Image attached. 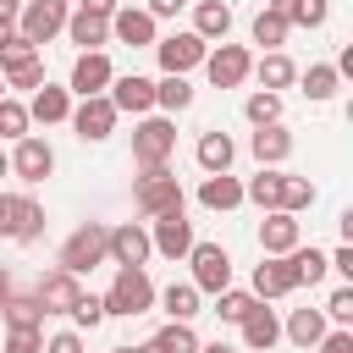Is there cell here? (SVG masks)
<instances>
[{
	"mask_svg": "<svg viewBox=\"0 0 353 353\" xmlns=\"http://www.w3.org/2000/svg\"><path fill=\"white\" fill-rule=\"evenodd\" d=\"M188 270H193L188 281H193L204 298H215L221 287H232V254H226L221 243H199V237H193V248H188Z\"/></svg>",
	"mask_w": 353,
	"mask_h": 353,
	"instance_id": "cell-6",
	"label": "cell"
},
{
	"mask_svg": "<svg viewBox=\"0 0 353 353\" xmlns=\"http://www.w3.org/2000/svg\"><path fill=\"white\" fill-rule=\"evenodd\" d=\"M28 132H33L28 105H22L17 94H6V99H0V143H17V138H28Z\"/></svg>",
	"mask_w": 353,
	"mask_h": 353,
	"instance_id": "cell-39",
	"label": "cell"
},
{
	"mask_svg": "<svg viewBox=\"0 0 353 353\" xmlns=\"http://www.w3.org/2000/svg\"><path fill=\"white\" fill-rule=\"evenodd\" d=\"M188 6H193V0H143V11H149L154 22H160V17H176V11H188Z\"/></svg>",
	"mask_w": 353,
	"mask_h": 353,
	"instance_id": "cell-50",
	"label": "cell"
},
{
	"mask_svg": "<svg viewBox=\"0 0 353 353\" xmlns=\"http://www.w3.org/2000/svg\"><path fill=\"white\" fill-rule=\"evenodd\" d=\"M0 353H44V331H6Z\"/></svg>",
	"mask_w": 353,
	"mask_h": 353,
	"instance_id": "cell-45",
	"label": "cell"
},
{
	"mask_svg": "<svg viewBox=\"0 0 353 353\" xmlns=\"http://www.w3.org/2000/svg\"><path fill=\"white\" fill-rule=\"evenodd\" d=\"M50 171H55V149H50V138H39V132L17 138V149H11V176H17L22 188H39Z\"/></svg>",
	"mask_w": 353,
	"mask_h": 353,
	"instance_id": "cell-12",
	"label": "cell"
},
{
	"mask_svg": "<svg viewBox=\"0 0 353 353\" xmlns=\"http://www.w3.org/2000/svg\"><path fill=\"white\" fill-rule=\"evenodd\" d=\"M149 243H154V254L160 259H188V248H193V221H188V210H171V215H154L149 221Z\"/></svg>",
	"mask_w": 353,
	"mask_h": 353,
	"instance_id": "cell-15",
	"label": "cell"
},
{
	"mask_svg": "<svg viewBox=\"0 0 353 353\" xmlns=\"http://www.w3.org/2000/svg\"><path fill=\"white\" fill-rule=\"evenodd\" d=\"M154 39H160V22H154L143 6L121 0V6L110 11V44H127V50H149Z\"/></svg>",
	"mask_w": 353,
	"mask_h": 353,
	"instance_id": "cell-11",
	"label": "cell"
},
{
	"mask_svg": "<svg viewBox=\"0 0 353 353\" xmlns=\"http://www.w3.org/2000/svg\"><path fill=\"white\" fill-rule=\"evenodd\" d=\"M0 237H11V193H0Z\"/></svg>",
	"mask_w": 353,
	"mask_h": 353,
	"instance_id": "cell-53",
	"label": "cell"
},
{
	"mask_svg": "<svg viewBox=\"0 0 353 353\" xmlns=\"http://www.w3.org/2000/svg\"><path fill=\"white\" fill-rule=\"evenodd\" d=\"M66 17H72V0H22V11H17V33L28 39V44H50L61 28H66Z\"/></svg>",
	"mask_w": 353,
	"mask_h": 353,
	"instance_id": "cell-7",
	"label": "cell"
},
{
	"mask_svg": "<svg viewBox=\"0 0 353 353\" xmlns=\"http://www.w3.org/2000/svg\"><path fill=\"white\" fill-rule=\"evenodd\" d=\"M248 154H254L259 165H287V154H292V132H287L281 121H265V127L248 132Z\"/></svg>",
	"mask_w": 353,
	"mask_h": 353,
	"instance_id": "cell-21",
	"label": "cell"
},
{
	"mask_svg": "<svg viewBox=\"0 0 353 353\" xmlns=\"http://www.w3.org/2000/svg\"><path fill=\"white\" fill-rule=\"evenodd\" d=\"M325 259H331V276H342V281H353V243H336V248H331Z\"/></svg>",
	"mask_w": 353,
	"mask_h": 353,
	"instance_id": "cell-49",
	"label": "cell"
},
{
	"mask_svg": "<svg viewBox=\"0 0 353 353\" xmlns=\"http://www.w3.org/2000/svg\"><path fill=\"white\" fill-rule=\"evenodd\" d=\"M77 292H83V276H72V270H39V281H33V298H39V309H44V320L50 314H66L72 303H77Z\"/></svg>",
	"mask_w": 353,
	"mask_h": 353,
	"instance_id": "cell-16",
	"label": "cell"
},
{
	"mask_svg": "<svg viewBox=\"0 0 353 353\" xmlns=\"http://www.w3.org/2000/svg\"><path fill=\"white\" fill-rule=\"evenodd\" d=\"M99 298H105V314H116V320H138V314H149V309H154L149 265H116V276H110V287H105Z\"/></svg>",
	"mask_w": 353,
	"mask_h": 353,
	"instance_id": "cell-1",
	"label": "cell"
},
{
	"mask_svg": "<svg viewBox=\"0 0 353 353\" xmlns=\"http://www.w3.org/2000/svg\"><path fill=\"white\" fill-rule=\"evenodd\" d=\"M281 165H259L248 182H243V199L248 204H259V210H281Z\"/></svg>",
	"mask_w": 353,
	"mask_h": 353,
	"instance_id": "cell-34",
	"label": "cell"
},
{
	"mask_svg": "<svg viewBox=\"0 0 353 353\" xmlns=\"http://www.w3.org/2000/svg\"><path fill=\"white\" fill-rule=\"evenodd\" d=\"M132 204H138V215H143V221H154V215L188 210V193H182V182H176V171H171V165H149V171H138V176H132Z\"/></svg>",
	"mask_w": 353,
	"mask_h": 353,
	"instance_id": "cell-2",
	"label": "cell"
},
{
	"mask_svg": "<svg viewBox=\"0 0 353 353\" xmlns=\"http://www.w3.org/2000/svg\"><path fill=\"white\" fill-rule=\"evenodd\" d=\"M248 77H259V88L281 94V88H292V83H298V61H292L287 50H265V55L254 61V72H248Z\"/></svg>",
	"mask_w": 353,
	"mask_h": 353,
	"instance_id": "cell-26",
	"label": "cell"
},
{
	"mask_svg": "<svg viewBox=\"0 0 353 353\" xmlns=\"http://www.w3.org/2000/svg\"><path fill=\"white\" fill-rule=\"evenodd\" d=\"M138 353H154V347H149V342H138Z\"/></svg>",
	"mask_w": 353,
	"mask_h": 353,
	"instance_id": "cell-57",
	"label": "cell"
},
{
	"mask_svg": "<svg viewBox=\"0 0 353 353\" xmlns=\"http://www.w3.org/2000/svg\"><path fill=\"white\" fill-rule=\"evenodd\" d=\"M248 72H254V50L248 44H210L204 50V77H210V88H243L248 83Z\"/></svg>",
	"mask_w": 353,
	"mask_h": 353,
	"instance_id": "cell-5",
	"label": "cell"
},
{
	"mask_svg": "<svg viewBox=\"0 0 353 353\" xmlns=\"http://www.w3.org/2000/svg\"><path fill=\"white\" fill-rule=\"evenodd\" d=\"M331 331V320H325V309H287V320H281V336L292 342V347H314L320 336Z\"/></svg>",
	"mask_w": 353,
	"mask_h": 353,
	"instance_id": "cell-24",
	"label": "cell"
},
{
	"mask_svg": "<svg viewBox=\"0 0 353 353\" xmlns=\"http://www.w3.org/2000/svg\"><path fill=\"white\" fill-rule=\"evenodd\" d=\"M72 6H77V11H94V17H110L121 0H72Z\"/></svg>",
	"mask_w": 353,
	"mask_h": 353,
	"instance_id": "cell-52",
	"label": "cell"
},
{
	"mask_svg": "<svg viewBox=\"0 0 353 353\" xmlns=\"http://www.w3.org/2000/svg\"><path fill=\"white\" fill-rule=\"evenodd\" d=\"M149 259H154L149 226L143 221H116L110 226V265H149Z\"/></svg>",
	"mask_w": 353,
	"mask_h": 353,
	"instance_id": "cell-18",
	"label": "cell"
},
{
	"mask_svg": "<svg viewBox=\"0 0 353 353\" xmlns=\"http://www.w3.org/2000/svg\"><path fill=\"white\" fill-rule=\"evenodd\" d=\"M110 353H138V347H110Z\"/></svg>",
	"mask_w": 353,
	"mask_h": 353,
	"instance_id": "cell-58",
	"label": "cell"
},
{
	"mask_svg": "<svg viewBox=\"0 0 353 353\" xmlns=\"http://www.w3.org/2000/svg\"><path fill=\"white\" fill-rule=\"evenodd\" d=\"M149 50H154V61H160V72H182V77H188L193 66H204V50H210V44H204V39L193 33V28H176V33H165V39H154Z\"/></svg>",
	"mask_w": 353,
	"mask_h": 353,
	"instance_id": "cell-8",
	"label": "cell"
},
{
	"mask_svg": "<svg viewBox=\"0 0 353 353\" xmlns=\"http://www.w3.org/2000/svg\"><path fill=\"white\" fill-rule=\"evenodd\" d=\"M199 204H204V210H215V215H226V210H237V204H243V182H237L232 171H210V176L199 182Z\"/></svg>",
	"mask_w": 353,
	"mask_h": 353,
	"instance_id": "cell-28",
	"label": "cell"
},
{
	"mask_svg": "<svg viewBox=\"0 0 353 353\" xmlns=\"http://www.w3.org/2000/svg\"><path fill=\"white\" fill-rule=\"evenodd\" d=\"M0 320H6V331H44L39 298H33V292H17V287H11V298L0 303Z\"/></svg>",
	"mask_w": 353,
	"mask_h": 353,
	"instance_id": "cell-32",
	"label": "cell"
},
{
	"mask_svg": "<svg viewBox=\"0 0 353 353\" xmlns=\"http://www.w3.org/2000/svg\"><path fill=\"white\" fill-rule=\"evenodd\" d=\"M77 50H105L110 44V17H94V11H77L72 6V17H66V28H61Z\"/></svg>",
	"mask_w": 353,
	"mask_h": 353,
	"instance_id": "cell-25",
	"label": "cell"
},
{
	"mask_svg": "<svg viewBox=\"0 0 353 353\" xmlns=\"http://www.w3.org/2000/svg\"><path fill=\"white\" fill-rule=\"evenodd\" d=\"M320 309H325V320H331V325H353V281L331 287V298H325Z\"/></svg>",
	"mask_w": 353,
	"mask_h": 353,
	"instance_id": "cell-44",
	"label": "cell"
},
{
	"mask_svg": "<svg viewBox=\"0 0 353 353\" xmlns=\"http://www.w3.org/2000/svg\"><path fill=\"white\" fill-rule=\"evenodd\" d=\"M336 88H342V77H336V66H331V61H314V66H303V72H298V94H303L309 105L336 99Z\"/></svg>",
	"mask_w": 353,
	"mask_h": 353,
	"instance_id": "cell-31",
	"label": "cell"
},
{
	"mask_svg": "<svg viewBox=\"0 0 353 353\" xmlns=\"http://www.w3.org/2000/svg\"><path fill=\"white\" fill-rule=\"evenodd\" d=\"M11 287H17V281H11V270H6V265H0V303H6V298H11Z\"/></svg>",
	"mask_w": 353,
	"mask_h": 353,
	"instance_id": "cell-55",
	"label": "cell"
},
{
	"mask_svg": "<svg viewBox=\"0 0 353 353\" xmlns=\"http://www.w3.org/2000/svg\"><path fill=\"white\" fill-rule=\"evenodd\" d=\"M154 303L165 309V320H199L204 314V292L193 281H171L165 292H154Z\"/></svg>",
	"mask_w": 353,
	"mask_h": 353,
	"instance_id": "cell-30",
	"label": "cell"
},
{
	"mask_svg": "<svg viewBox=\"0 0 353 353\" xmlns=\"http://www.w3.org/2000/svg\"><path fill=\"white\" fill-rule=\"evenodd\" d=\"M83 347H88V342H83V331H72V325L44 336V353H83Z\"/></svg>",
	"mask_w": 353,
	"mask_h": 353,
	"instance_id": "cell-47",
	"label": "cell"
},
{
	"mask_svg": "<svg viewBox=\"0 0 353 353\" xmlns=\"http://www.w3.org/2000/svg\"><path fill=\"white\" fill-rule=\"evenodd\" d=\"M22 105H28V121H33V127H61V121L72 116V88L44 77V83L33 88V99H22Z\"/></svg>",
	"mask_w": 353,
	"mask_h": 353,
	"instance_id": "cell-17",
	"label": "cell"
},
{
	"mask_svg": "<svg viewBox=\"0 0 353 353\" xmlns=\"http://www.w3.org/2000/svg\"><path fill=\"white\" fill-rule=\"evenodd\" d=\"M110 77H116V66H110L105 50H77V61L66 72V88H72V99H88V94H105Z\"/></svg>",
	"mask_w": 353,
	"mask_h": 353,
	"instance_id": "cell-13",
	"label": "cell"
},
{
	"mask_svg": "<svg viewBox=\"0 0 353 353\" xmlns=\"http://www.w3.org/2000/svg\"><path fill=\"white\" fill-rule=\"evenodd\" d=\"M292 265H298V287H320V281L331 276V259H325V248H314V243H309V248L298 243V248H292Z\"/></svg>",
	"mask_w": 353,
	"mask_h": 353,
	"instance_id": "cell-37",
	"label": "cell"
},
{
	"mask_svg": "<svg viewBox=\"0 0 353 353\" xmlns=\"http://www.w3.org/2000/svg\"><path fill=\"white\" fill-rule=\"evenodd\" d=\"M254 303H259V298H254L248 287H221V292H215V309H210V314H221L226 325H237V320H243V314H248Z\"/></svg>",
	"mask_w": 353,
	"mask_h": 353,
	"instance_id": "cell-40",
	"label": "cell"
},
{
	"mask_svg": "<svg viewBox=\"0 0 353 353\" xmlns=\"http://www.w3.org/2000/svg\"><path fill=\"white\" fill-rule=\"evenodd\" d=\"M66 320H72V331H94V325H105L110 314H105V298H99V292H77V303L66 309Z\"/></svg>",
	"mask_w": 353,
	"mask_h": 353,
	"instance_id": "cell-41",
	"label": "cell"
},
{
	"mask_svg": "<svg viewBox=\"0 0 353 353\" xmlns=\"http://www.w3.org/2000/svg\"><path fill=\"white\" fill-rule=\"evenodd\" d=\"M265 6H270V11H281L292 28H309V33L331 22V0H265Z\"/></svg>",
	"mask_w": 353,
	"mask_h": 353,
	"instance_id": "cell-35",
	"label": "cell"
},
{
	"mask_svg": "<svg viewBox=\"0 0 353 353\" xmlns=\"http://www.w3.org/2000/svg\"><path fill=\"white\" fill-rule=\"evenodd\" d=\"M44 237V204L33 193H11V243H39Z\"/></svg>",
	"mask_w": 353,
	"mask_h": 353,
	"instance_id": "cell-23",
	"label": "cell"
},
{
	"mask_svg": "<svg viewBox=\"0 0 353 353\" xmlns=\"http://www.w3.org/2000/svg\"><path fill=\"white\" fill-rule=\"evenodd\" d=\"M110 105H116V116H149L154 110V77H143V72H116L110 77Z\"/></svg>",
	"mask_w": 353,
	"mask_h": 353,
	"instance_id": "cell-14",
	"label": "cell"
},
{
	"mask_svg": "<svg viewBox=\"0 0 353 353\" xmlns=\"http://www.w3.org/2000/svg\"><path fill=\"white\" fill-rule=\"evenodd\" d=\"M314 199H320V188L309 182V176H281V210L287 215H303V210H314Z\"/></svg>",
	"mask_w": 353,
	"mask_h": 353,
	"instance_id": "cell-38",
	"label": "cell"
},
{
	"mask_svg": "<svg viewBox=\"0 0 353 353\" xmlns=\"http://www.w3.org/2000/svg\"><path fill=\"white\" fill-rule=\"evenodd\" d=\"M309 353H353V325H331Z\"/></svg>",
	"mask_w": 353,
	"mask_h": 353,
	"instance_id": "cell-46",
	"label": "cell"
},
{
	"mask_svg": "<svg viewBox=\"0 0 353 353\" xmlns=\"http://www.w3.org/2000/svg\"><path fill=\"white\" fill-rule=\"evenodd\" d=\"M6 94H11V88H6V77H0V99H6Z\"/></svg>",
	"mask_w": 353,
	"mask_h": 353,
	"instance_id": "cell-59",
	"label": "cell"
},
{
	"mask_svg": "<svg viewBox=\"0 0 353 353\" xmlns=\"http://www.w3.org/2000/svg\"><path fill=\"white\" fill-rule=\"evenodd\" d=\"M0 77H6V88H39L44 83V61L39 55H28V61H11V66H0Z\"/></svg>",
	"mask_w": 353,
	"mask_h": 353,
	"instance_id": "cell-42",
	"label": "cell"
},
{
	"mask_svg": "<svg viewBox=\"0 0 353 353\" xmlns=\"http://www.w3.org/2000/svg\"><path fill=\"white\" fill-rule=\"evenodd\" d=\"M243 116H248L254 127H265V121H281V94H270V88H254V94L243 99Z\"/></svg>",
	"mask_w": 353,
	"mask_h": 353,
	"instance_id": "cell-43",
	"label": "cell"
},
{
	"mask_svg": "<svg viewBox=\"0 0 353 353\" xmlns=\"http://www.w3.org/2000/svg\"><path fill=\"white\" fill-rule=\"evenodd\" d=\"M66 121H72V132L83 143H105L116 132V105H110V94H88V99H72Z\"/></svg>",
	"mask_w": 353,
	"mask_h": 353,
	"instance_id": "cell-9",
	"label": "cell"
},
{
	"mask_svg": "<svg viewBox=\"0 0 353 353\" xmlns=\"http://www.w3.org/2000/svg\"><path fill=\"white\" fill-rule=\"evenodd\" d=\"M237 331H243V347H248V353H270V347L281 342V314H276V309L259 298V303H254V309L237 320Z\"/></svg>",
	"mask_w": 353,
	"mask_h": 353,
	"instance_id": "cell-19",
	"label": "cell"
},
{
	"mask_svg": "<svg viewBox=\"0 0 353 353\" xmlns=\"http://www.w3.org/2000/svg\"><path fill=\"white\" fill-rule=\"evenodd\" d=\"M193 160H199V171H204V176H210V171H232V160H237V143H232V132H221V127L199 132V143H193Z\"/></svg>",
	"mask_w": 353,
	"mask_h": 353,
	"instance_id": "cell-22",
	"label": "cell"
},
{
	"mask_svg": "<svg viewBox=\"0 0 353 353\" xmlns=\"http://www.w3.org/2000/svg\"><path fill=\"white\" fill-rule=\"evenodd\" d=\"M28 55H39V44H28L22 33H11V39L0 44V66H11V61H28Z\"/></svg>",
	"mask_w": 353,
	"mask_h": 353,
	"instance_id": "cell-48",
	"label": "cell"
},
{
	"mask_svg": "<svg viewBox=\"0 0 353 353\" xmlns=\"http://www.w3.org/2000/svg\"><path fill=\"white\" fill-rule=\"evenodd\" d=\"M303 243V221L287 215V210H265L259 221V254H292Z\"/></svg>",
	"mask_w": 353,
	"mask_h": 353,
	"instance_id": "cell-20",
	"label": "cell"
},
{
	"mask_svg": "<svg viewBox=\"0 0 353 353\" xmlns=\"http://www.w3.org/2000/svg\"><path fill=\"white\" fill-rule=\"evenodd\" d=\"M248 39H254L259 50H281V44L292 39V22H287L281 11H270V6H259L254 22H248Z\"/></svg>",
	"mask_w": 353,
	"mask_h": 353,
	"instance_id": "cell-33",
	"label": "cell"
},
{
	"mask_svg": "<svg viewBox=\"0 0 353 353\" xmlns=\"http://www.w3.org/2000/svg\"><path fill=\"white\" fill-rule=\"evenodd\" d=\"M17 11H22V0H0V44L17 33Z\"/></svg>",
	"mask_w": 353,
	"mask_h": 353,
	"instance_id": "cell-51",
	"label": "cell"
},
{
	"mask_svg": "<svg viewBox=\"0 0 353 353\" xmlns=\"http://www.w3.org/2000/svg\"><path fill=\"white\" fill-rule=\"evenodd\" d=\"M248 292H254V298H265V303L292 298V292H298V265H292V254H265V259L254 265Z\"/></svg>",
	"mask_w": 353,
	"mask_h": 353,
	"instance_id": "cell-10",
	"label": "cell"
},
{
	"mask_svg": "<svg viewBox=\"0 0 353 353\" xmlns=\"http://www.w3.org/2000/svg\"><path fill=\"white\" fill-rule=\"evenodd\" d=\"M0 176H11V154L6 149H0Z\"/></svg>",
	"mask_w": 353,
	"mask_h": 353,
	"instance_id": "cell-56",
	"label": "cell"
},
{
	"mask_svg": "<svg viewBox=\"0 0 353 353\" xmlns=\"http://www.w3.org/2000/svg\"><path fill=\"white\" fill-rule=\"evenodd\" d=\"M199 353H237V347H232V342H221V336H215V342H199Z\"/></svg>",
	"mask_w": 353,
	"mask_h": 353,
	"instance_id": "cell-54",
	"label": "cell"
},
{
	"mask_svg": "<svg viewBox=\"0 0 353 353\" xmlns=\"http://www.w3.org/2000/svg\"><path fill=\"white\" fill-rule=\"evenodd\" d=\"M193 33L204 44H221L232 33V6L226 0H193Z\"/></svg>",
	"mask_w": 353,
	"mask_h": 353,
	"instance_id": "cell-29",
	"label": "cell"
},
{
	"mask_svg": "<svg viewBox=\"0 0 353 353\" xmlns=\"http://www.w3.org/2000/svg\"><path fill=\"white\" fill-rule=\"evenodd\" d=\"M149 347L154 353H199V331H193V320H165L149 336Z\"/></svg>",
	"mask_w": 353,
	"mask_h": 353,
	"instance_id": "cell-36",
	"label": "cell"
},
{
	"mask_svg": "<svg viewBox=\"0 0 353 353\" xmlns=\"http://www.w3.org/2000/svg\"><path fill=\"white\" fill-rule=\"evenodd\" d=\"M171 154H176V116H160V110L138 116L132 121V165L138 171L171 165Z\"/></svg>",
	"mask_w": 353,
	"mask_h": 353,
	"instance_id": "cell-3",
	"label": "cell"
},
{
	"mask_svg": "<svg viewBox=\"0 0 353 353\" xmlns=\"http://www.w3.org/2000/svg\"><path fill=\"white\" fill-rule=\"evenodd\" d=\"M193 99H199V88L182 72H160V83H154V110L160 116H182V110H193Z\"/></svg>",
	"mask_w": 353,
	"mask_h": 353,
	"instance_id": "cell-27",
	"label": "cell"
},
{
	"mask_svg": "<svg viewBox=\"0 0 353 353\" xmlns=\"http://www.w3.org/2000/svg\"><path fill=\"white\" fill-rule=\"evenodd\" d=\"M55 265L72 270V276H88L94 265H110V226H105V221H83V226L55 248Z\"/></svg>",
	"mask_w": 353,
	"mask_h": 353,
	"instance_id": "cell-4",
	"label": "cell"
}]
</instances>
